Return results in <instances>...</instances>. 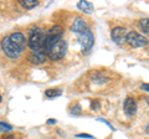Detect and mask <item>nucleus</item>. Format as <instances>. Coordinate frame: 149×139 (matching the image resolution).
I'll use <instances>...</instances> for the list:
<instances>
[{
	"instance_id": "nucleus-1",
	"label": "nucleus",
	"mask_w": 149,
	"mask_h": 139,
	"mask_svg": "<svg viewBox=\"0 0 149 139\" xmlns=\"http://www.w3.org/2000/svg\"><path fill=\"white\" fill-rule=\"evenodd\" d=\"M45 52L51 61H57L65 57L67 52V42L61 35H46L45 39Z\"/></svg>"
},
{
	"instance_id": "nucleus-2",
	"label": "nucleus",
	"mask_w": 149,
	"mask_h": 139,
	"mask_svg": "<svg viewBox=\"0 0 149 139\" xmlns=\"http://www.w3.org/2000/svg\"><path fill=\"white\" fill-rule=\"evenodd\" d=\"M45 39H46V35L44 30L41 29H34V30H30L29 32V47L31 49V51H40V50H45L44 46H45Z\"/></svg>"
},
{
	"instance_id": "nucleus-3",
	"label": "nucleus",
	"mask_w": 149,
	"mask_h": 139,
	"mask_svg": "<svg viewBox=\"0 0 149 139\" xmlns=\"http://www.w3.org/2000/svg\"><path fill=\"white\" fill-rule=\"evenodd\" d=\"M78 44L81 45L83 54L90 52L91 49L93 47V44H95V36H93L92 31L87 29L81 34H78Z\"/></svg>"
},
{
	"instance_id": "nucleus-4",
	"label": "nucleus",
	"mask_w": 149,
	"mask_h": 139,
	"mask_svg": "<svg viewBox=\"0 0 149 139\" xmlns=\"http://www.w3.org/2000/svg\"><path fill=\"white\" fill-rule=\"evenodd\" d=\"M1 49L4 51V54H5L8 57H10V58H17L22 52L21 50H19L16 46L14 45L10 40H9L8 36L1 40Z\"/></svg>"
},
{
	"instance_id": "nucleus-5",
	"label": "nucleus",
	"mask_w": 149,
	"mask_h": 139,
	"mask_svg": "<svg viewBox=\"0 0 149 139\" xmlns=\"http://www.w3.org/2000/svg\"><path fill=\"white\" fill-rule=\"evenodd\" d=\"M125 41H127L132 47H143V46L148 45V39L144 38L143 35L138 34V32H136V31L128 32Z\"/></svg>"
},
{
	"instance_id": "nucleus-6",
	"label": "nucleus",
	"mask_w": 149,
	"mask_h": 139,
	"mask_svg": "<svg viewBox=\"0 0 149 139\" xmlns=\"http://www.w3.org/2000/svg\"><path fill=\"white\" fill-rule=\"evenodd\" d=\"M127 34H128V31L125 27H114L113 30H112L111 32V38H112V41L113 42H116L117 45H122L125 39H127Z\"/></svg>"
},
{
	"instance_id": "nucleus-7",
	"label": "nucleus",
	"mask_w": 149,
	"mask_h": 139,
	"mask_svg": "<svg viewBox=\"0 0 149 139\" xmlns=\"http://www.w3.org/2000/svg\"><path fill=\"white\" fill-rule=\"evenodd\" d=\"M46 58H47V55H46L45 50H40V51H31L27 56V60L32 63V65H42Z\"/></svg>"
},
{
	"instance_id": "nucleus-8",
	"label": "nucleus",
	"mask_w": 149,
	"mask_h": 139,
	"mask_svg": "<svg viewBox=\"0 0 149 139\" xmlns=\"http://www.w3.org/2000/svg\"><path fill=\"white\" fill-rule=\"evenodd\" d=\"M8 38L19 50H21V51L25 50V47H26V39H25L24 34H21V32H13V34L9 35Z\"/></svg>"
},
{
	"instance_id": "nucleus-9",
	"label": "nucleus",
	"mask_w": 149,
	"mask_h": 139,
	"mask_svg": "<svg viewBox=\"0 0 149 139\" xmlns=\"http://www.w3.org/2000/svg\"><path fill=\"white\" fill-rule=\"evenodd\" d=\"M123 109H124V113L132 117V115L136 114L137 112V102L132 97H127L124 99V103H123Z\"/></svg>"
},
{
	"instance_id": "nucleus-10",
	"label": "nucleus",
	"mask_w": 149,
	"mask_h": 139,
	"mask_svg": "<svg viewBox=\"0 0 149 139\" xmlns=\"http://www.w3.org/2000/svg\"><path fill=\"white\" fill-rule=\"evenodd\" d=\"M87 27H88V24L85 19H82V17H76L71 25V31L74 32V34H81V32L87 30Z\"/></svg>"
},
{
	"instance_id": "nucleus-11",
	"label": "nucleus",
	"mask_w": 149,
	"mask_h": 139,
	"mask_svg": "<svg viewBox=\"0 0 149 139\" xmlns=\"http://www.w3.org/2000/svg\"><path fill=\"white\" fill-rule=\"evenodd\" d=\"M77 8L80 9V10H82L83 13H86V14H92L93 13V4L90 3V1H78L77 4Z\"/></svg>"
},
{
	"instance_id": "nucleus-12",
	"label": "nucleus",
	"mask_w": 149,
	"mask_h": 139,
	"mask_svg": "<svg viewBox=\"0 0 149 139\" xmlns=\"http://www.w3.org/2000/svg\"><path fill=\"white\" fill-rule=\"evenodd\" d=\"M19 3H20V5L25 9H32V8L39 5V1H37V0H20Z\"/></svg>"
},
{
	"instance_id": "nucleus-13",
	"label": "nucleus",
	"mask_w": 149,
	"mask_h": 139,
	"mask_svg": "<svg viewBox=\"0 0 149 139\" xmlns=\"http://www.w3.org/2000/svg\"><path fill=\"white\" fill-rule=\"evenodd\" d=\"M62 92L57 90V88H51V90H47V91H45V96L47 97V98H54V97H58V96H61Z\"/></svg>"
},
{
	"instance_id": "nucleus-14",
	"label": "nucleus",
	"mask_w": 149,
	"mask_h": 139,
	"mask_svg": "<svg viewBox=\"0 0 149 139\" xmlns=\"http://www.w3.org/2000/svg\"><path fill=\"white\" fill-rule=\"evenodd\" d=\"M139 27L144 34H148L149 32V26H148V19H142L139 20Z\"/></svg>"
},
{
	"instance_id": "nucleus-15",
	"label": "nucleus",
	"mask_w": 149,
	"mask_h": 139,
	"mask_svg": "<svg viewBox=\"0 0 149 139\" xmlns=\"http://www.w3.org/2000/svg\"><path fill=\"white\" fill-rule=\"evenodd\" d=\"M62 27L61 26H58V25H56L54 27H51V29L49 30V35H61L62 36Z\"/></svg>"
},
{
	"instance_id": "nucleus-16",
	"label": "nucleus",
	"mask_w": 149,
	"mask_h": 139,
	"mask_svg": "<svg viewBox=\"0 0 149 139\" xmlns=\"http://www.w3.org/2000/svg\"><path fill=\"white\" fill-rule=\"evenodd\" d=\"M0 131H1L3 133H8V132L13 131V127L10 126V124H6V123H4V122H0Z\"/></svg>"
},
{
	"instance_id": "nucleus-17",
	"label": "nucleus",
	"mask_w": 149,
	"mask_h": 139,
	"mask_svg": "<svg viewBox=\"0 0 149 139\" xmlns=\"http://www.w3.org/2000/svg\"><path fill=\"white\" fill-rule=\"evenodd\" d=\"M81 106L80 104H78V103H76V104H74L73 106V107H72V109H71V114L72 115H80L82 112H81Z\"/></svg>"
},
{
	"instance_id": "nucleus-18",
	"label": "nucleus",
	"mask_w": 149,
	"mask_h": 139,
	"mask_svg": "<svg viewBox=\"0 0 149 139\" xmlns=\"http://www.w3.org/2000/svg\"><path fill=\"white\" fill-rule=\"evenodd\" d=\"M100 107H101V106H100V102L98 101H92V103H91V108L93 109V111H97V109H100Z\"/></svg>"
},
{
	"instance_id": "nucleus-19",
	"label": "nucleus",
	"mask_w": 149,
	"mask_h": 139,
	"mask_svg": "<svg viewBox=\"0 0 149 139\" xmlns=\"http://www.w3.org/2000/svg\"><path fill=\"white\" fill-rule=\"evenodd\" d=\"M76 137L77 138H88V139H92L93 138L92 136H90V134H77Z\"/></svg>"
},
{
	"instance_id": "nucleus-20",
	"label": "nucleus",
	"mask_w": 149,
	"mask_h": 139,
	"mask_svg": "<svg viewBox=\"0 0 149 139\" xmlns=\"http://www.w3.org/2000/svg\"><path fill=\"white\" fill-rule=\"evenodd\" d=\"M1 139H15V136H13V134H10V136H6V137H3Z\"/></svg>"
},
{
	"instance_id": "nucleus-21",
	"label": "nucleus",
	"mask_w": 149,
	"mask_h": 139,
	"mask_svg": "<svg viewBox=\"0 0 149 139\" xmlns=\"http://www.w3.org/2000/svg\"><path fill=\"white\" fill-rule=\"evenodd\" d=\"M55 123H56V119H54V118H51V119L47 120V124H55Z\"/></svg>"
},
{
	"instance_id": "nucleus-22",
	"label": "nucleus",
	"mask_w": 149,
	"mask_h": 139,
	"mask_svg": "<svg viewBox=\"0 0 149 139\" xmlns=\"http://www.w3.org/2000/svg\"><path fill=\"white\" fill-rule=\"evenodd\" d=\"M142 87H143V90H146L147 92L149 91V86H148V83H144V85H143Z\"/></svg>"
},
{
	"instance_id": "nucleus-23",
	"label": "nucleus",
	"mask_w": 149,
	"mask_h": 139,
	"mask_svg": "<svg viewBox=\"0 0 149 139\" xmlns=\"http://www.w3.org/2000/svg\"><path fill=\"white\" fill-rule=\"evenodd\" d=\"M0 102H1V96H0Z\"/></svg>"
}]
</instances>
